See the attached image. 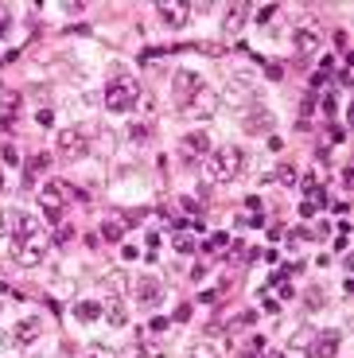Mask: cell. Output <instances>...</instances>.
Segmentation results:
<instances>
[{"instance_id": "cell-7", "label": "cell", "mask_w": 354, "mask_h": 358, "mask_svg": "<svg viewBox=\"0 0 354 358\" xmlns=\"http://www.w3.org/2000/svg\"><path fill=\"white\" fill-rule=\"evenodd\" d=\"M273 125H276V117L269 113L265 106H249L246 109V117H241V129H246L249 136H261V133H273Z\"/></svg>"}, {"instance_id": "cell-32", "label": "cell", "mask_w": 354, "mask_h": 358, "mask_svg": "<svg viewBox=\"0 0 354 358\" xmlns=\"http://www.w3.org/2000/svg\"><path fill=\"white\" fill-rule=\"evenodd\" d=\"M0 191H4V171H0Z\"/></svg>"}, {"instance_id": "cell-1", "label": "cell", "mask_w": 354, "mask_h": 358, "mask_svg": "<svg viewBox=\"0 0 354 358\" xmlns=\"http://www.w3.org/2000/svg\"><path fill=\"white\" fill-rule=\"evenodd\" d=\"M241 168H246V152H241V148H234V144H226V148L211 152L206 176H211L214 183H234V179L241 176Z\"/></svg>"}, {"instance_id": "cell-12", "label": "cell", "mask_w": 354, "mask_h": 358, "mask_svg": "<svg viewBox=\"0 0 354 358\" xmlns=\"http://www.w3.org/2000/svg\"><path fill=\"white\" fill-rule=\"evenodd\" d=\"M39 335H43V320H20L16 327H12L8 343H12V347H31Z\"/></svg>"}, {"instance_id": "cell-27", "label": "cell", "mask_w": 354, "mask_h": 358, "mask_svg": "<svg viewBox=\"0 0 354 358\" xmlns=\"http://www.w3.org/2000/svg\"><path fill=\"white\" fill-rule=\"evenodd\" d=\"M276 16V4H265V8H257V24H269Z\"/></svg>"}, {"instance_id": "cell-18", "label": "cell", "mask_w": 354, "mask_h": 358, "mask_svg": "<svg viewBox=\"0 0 354 358\" xmlns=\"http://www.w3.org/2000/svg\"><path fill=\"white\" fill-rule=\"evenodd\" d=\"M249 210H246V215H238V222L241 226H261V222H265V215H261V203H257V199H249Z\"/></svg>"}, {"instance_id": "cell-13", "label": "cell", "mask_w": 354, "mask_h": 358, "mask_svg": "<svg viewBox=\"0 0 354 358\" xmlns=\"http://www.w3.org/2000/svg\"><path fill=\"white\" fill-rule=\"evenodd\" d=\"M179 152H183V160H203V156H211V136L187 133L183 141H179Z\"/></svg>"}, {"instance_id": "cell-4", "label": "cell", "mask_w": 354, "mask_h": 358, "mask_svg": "<svg viewBox=\"0 0 354 358\" xmlns=\"http://www.w3.org/2000/svg\"><path fill=\"white\" fill-rule=\"evenodd\" d=\"M203 94H206V86H203V78H199L195 71H179V74H176V101H179L183 109L195 106Z\"/></svg>"}, {"instance_id": "cell-20", "label": "cell", "mask_w": 354, "mask_h": 358, "mask_svg": "<svg viewBox=\"0 0 354 358\" xmlns=\"http://www.w3.org/2000/svg\"><path fill=\"white\" fill-rule=\"evenodd\" d=\"M176 250H179V253H195V250H199L195 234H191V230H179V234H176Z\"/></svg>"}, {"instance_id": "cell-26", "label": "cell", "mask_w": 354, "mask_h": 358, "mask_svg": "<svg viewBox=\"0 0 354 358\" xmlns=\"http://www.w3.org/2000/svg\"><path fill=\"white\" fill-rule=\"evenodd\" d=\"M323 304H327V296L319 292V288H311V292H308V308L316 312V308H323Z\"/></svg>"}, {"instance_id": "cell-8", "label": "cell", "mask_w": 354, "mask_h": 358, "mask_svg": "<svg viewBox=\"0 0 354 358\" xmlns=\"http://www.w3.org/2000/svg\"><path fill=\"white\" fill-rule=\"evenodd\" d=\"M86 136H90L86 129H62V133H59V156H74V160L86 156L90 152Z\"/></svg>"}, {"instance_id": "cell-24", "label": "cell", "mask_w": 354, "mask_h": 358, "mask_svg": "<svg viewBox=\"0 0 354 358\" xmlns=\"http://www.w3.org/2000/svg\"><path fill=\"white\" fill-rule=\"evenodd\" d=\"M230 242H234L230 234H211V242H206V250H226Z\"/></svg>"}, {"instance_id": "cell-25", "label": "cell", "mask_w": 354, "mask_h": 358, "mask_svg": "<svg viewBox=\"0 0 354 358\" xmlns=\"http://www.w3.org/2000/svg\"><path fill=\"white\" fill-rule=\"evenodd\" d=\"M133 358H168V355H164L160 347H136V350H133Z\"/></svg>"}, {"instance_id": "cell-3", "label": "cell", "mask_w": 354, "mask_h": 358, "mask_svg": "<svg viewBox=\"0 0 354 358\" xmlns=\"http://www.w3.org/2000/svg\"><path fill=\"white\" fill-rule=\"evenodd\" d=\"M136 98H141V86H136V82H113V86H106V109L109 113H129V109L136 106Z\"/></svg>"}, {"instance_id": "cell-16", "label": "cell", "mask_w": 354, "mask_h": 358, "mask_svg": "<svg viewBox=\"0 0 354 358\" xmlns=\"http://www.w3.org/2000/svg\"><path fill=\"white\" fill-rule=\"evenodd\" d=\"M101 238H106V242H121V238H125V218H106Z\"/></svg>"}, {"instance_id": "cell-9", "label": "cell", "mask_w": 354, "mask_h": 358, "mask_svg": "<svg viewBox=\"0 0 354 358\" xmlns=\"http://www.w3.org/2000/svg\"><path fill=\"white\" fill-rule=\"evenodd\" d=\"M8 230H12V238H31V234H43V218L27 215V210H12Z\"/></svg>"}, {"instance_id": "cell-11", "label": "cell", "mask_w": 354, "mask_h": 358, "mask_svg": "<svg viewBox=\"0 0 354 358\" xmlns=\"http://www.w3.org/2000/svg\"><path fill=\"white\" fill-rule=\"evenodd\" d=\"M339 343H343V335H339V331H319L316 339L308 343V358H335L339 355Z\"/></svg>"}, {"instance_id": "cell-14", "label": "cell", "mask_w": 354, "mask_h": 358, "mask_svg": "<svg viewBox=\"0 0 354 358\" xmlns=\"http://www.w3.org/2000/svg\"><path fill=\"white\" fill-rule=\"evenodd\" d=\"M101 315H106L113 327H125V320H129V312H125V300H121V296H109L106 304H101Z\"/></svg>"}, {"instance_id": "cell-2", "label": "cell", "mask_w": 354, "mask_h": 358, "mask_svg": "<svg viewBox=\"0 0 354 358\" xmlns=\"http://www.w3.org/2000/svg\"><path fill=\"white\" fill-rule=\"evenodd\" d=\"M47 253H51V238H47V234H31V238H16V242H12V261L24 265V268L43 265Z\"/></svg>"}, {"instance_id": "cell-21", "label": "cell", "mask_w": 354, "mask_h": 358, "mask_svg": "<svg viewBox=\"0 0 354 358\" xmlns=\"http://www.w3.org/2000/svg\"><path fill=\"white\" fill-rule=\"evenodd\" d=\"M12 20H16V16H12V8H8V4H0V39L12 31Z\"/></svg>"}, {"instance_id": "cell-5", "label": "cell", "mask_w": 354, "mask_h": 358, "mask_svg": "<svg viewBox=\"0 0 354 358\" xmlns=\"http://www.w3.org/2000/svg\"><path fill=\"white\" fill-rule=\"evenodd\" d=\"M133 300L141 308H156L164 300V280L160 277H136L133 280Z\"/></svg>"}, {"instance_id": "cell-22", "label": "cell", "mask_w": 354, "mask_h": 358, "mask_svg": "<svg viewBox=\"0 0 354 358\" xmlns=\"http://www.w3.org/2000/svg\"><path fill=\"white\" fill-rule=\"evenodd\" d=\"M86 358H117V350L106 347V343H94V347L86 350Z\"/></svg>"}, {"instance_id": "cell-6", "label": "cell", "mask_w": 354, "mask_h": 358, "mask_svg": "<svg viewBox=\"0 0 354 358\" xmlns=\"http://www.w3.org/2000/svg\"><path fill=\"white\" fill-rule=\"evenodd\" d=\"M304 191H308V195H304V203H300V215L304 218H316L319 210L327 206V191H323V183H319L316 176L304 179Z\"/></svg>"}, {"instance_id": "cell-15", "label": "cell", "mask_w": 354, "mask_h": 358, "mask_svg": "<svg viewBox=\"0 0 354 358\" xmlns=\"http://www.w3.org/2000/svg\"><path fill=\"white\" fill-rule=\"evenodd\" d=\"M74 315H78L82 323H98L101 320V304L98 300H78V304H74Z\"/></svg>"}, {"instance_id": "cell-19", "label": "cell", "mask_w": 354, "mask_h": 358, "mask_svg": "<svg viewBox=\"0 0 354 358\" xmlns=\"http://www.w3.org/2000/svg\"><path fill=\"white\" fill-rule=\"evenodd\" d=\"M241 16H246L241 4H234V8L226 12V24H222V27H226V36H238V31H241Z\"/></svg>"}, {"instance_id": "cell-23", "label": "cell", "mask_w": 354, "mask_h": 358, "mask_svg": "<svg viewBox=\"0 0 354 358\" xmlns=\"http://www.w3.org/2000/svg\"><path fill=\"white\" fill-rule=\"evenodd\" d=\"M191 358H222V355L211 347V343H195V347H191Z\"/></svg>"}, {"instance_id": "cell-30", "label": "cell", "mask_w": 354, "mask_h": 358, "mask_svg": "<svg viewBox=\"0 0 354 358\" xmlns=\"http://www.w3.org/2000/svg\"><path fill=\"white\" fill-rule=\"evenodd\" d=\"M36 121H39V125H51V121H55V113H51V109H39V113H36Z\"/></svg>"}, {"instance_id": "cell-29", "label": "cell", "mask_w": 354, "mask_h": 358, "mask_svg": "<svg viewBox=\"0 0 354 358\" xmlns=\"http://www.w3.org/2000/svg\"><path fill=\"white\" fill-rule=\"evenodd\" d=\"M276 176H281V183H296V168H288V164H284V168L276 171Z\"/></svg>"}, {"instance_id": "cell-28", "label": "cell", "mask_w": 354, "mask_h": 358, "mask_svg": "<svg viewBox=\"0 0 354 358\" xmlns=\"http://www.w3.org/2000/svg\"><path fill=\"white\" fill-rule=\"evenodd\" d=\"M179 206H183V210H187V215H191V218H203V215H199V203H195V199H183V203H179Z\"/></svg>"}, {"instance_id": "cell-31", "label": "cell", "mask_w": 354, "mask_h": 358, "mask_svg": "<svg viewBox=\"0 0 354 358\" xmlns=\"http://www.w3.org/2000/svg\"><path fill=\"white\" fill-rule=\"evenodd\" d=\"M4 234H8V215L0 210V238H4Z\"/></svg>"}, {"instance_id": "cell-17", "label": "cell", "mask_w": 354, "mask_h": 358, "mask_svg": "<svg viewBox=\"0 0 354 358\" xmlns=\"http://www.w3.org/2000/svg\"><path fill=\"white\" fill-rule=\"evenodd\" d=\"M292 43L300 47V55H316L319 51V36H311V31H296Z\"/></svg>"}, {"instance_id": "cell-10", "label": "cell", "mask_w": 354, "mask_h": 358, "mask_svg": "<svg viewBox=\"0 0 354 358\" xmlns=\"http://www.w3.org/2000/svg\"><path fill=\"white\" fill-rule=\"evenodd\" d=\"M156 12L168 27H183L187 20H191V4H183V0H160Z\"/></svg>"}, {"instance_id": "cell-33", "label": "cell", "mask_w": 354, "mask_h": 358, "mask_svg": "<svg viewBox=\"0 0 354 358\" xmlns=\"http://www.w3.org/2000/svg\"><path fill=\"white\" fill-rule=\"evenodd\" d=\"M269 358H284V355H269Z\"/></svg>"}]
</instances>
